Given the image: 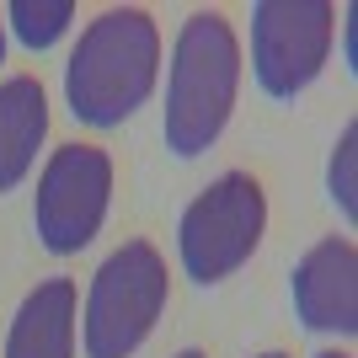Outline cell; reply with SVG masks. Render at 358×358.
<instances>
[{
  "label": "cell",
  "mask_w": 358,
  "mask_h": 358,
  "mask_svg": "<svg viewBox=\"0 0 358 358\" xmlns=\"http://www.w3.org/2000/svg\"><path fill=\"white\" fill-rule=\"evenodd\" d=\"M161 27L145 6H113L80 32L64 64V107L86 129H123L155 96Z\"/></svg>",
  "instance_id": "cell-1"
},
{
  "label": "cell",
  "mask_w": 358,
  "mask_h": 358,
  "mask_svg": "<svg viewBox=\"0 0 358 358\" xmlns=\"http://www.w3.org/2000/svg\"><path fill=\"white\" fill-rule=\"evenodd\" d=\"M241 91V43L224 11H193L182 22L171 64H166V113L161 134L177 161H198L230 123Z\"/></svg>",
  "instance_id": "cell-2"
},
{
  "label": "cell",
  "mask_w": 358,
  "mask_h": 358,
  "mask_svg": "<svg viewBox=\"0 0 358 358\" xmlns=\"http://www.w3.org/2000/svg\"><path fill=\"white\" fill-rule=\"evenodd\" d=\"M171 278L166 257L150 241H123L102 268L91 273L86 310H80V353L86 358H134L155 321L166 315Z\"/></svg>",
  "instance_id": "cell-3"
},
{
  "label": "cell",
  "mask_w": 358,
  "mask_h": 358,
  "mask_svg": "<svg viewBox=\"0 0 358 358\" xmlns=\"http://www.w3.org/2000/svg\"><path fill=\"white\" fill-rule=\"evenodd\" d=\"M268 230V193L252 171H224L182 209L177 220V262L198 289L224 284L252 262Z\"/></svg>",
  "instance_id": "cell-4"
},
{
  "label": "cell",
  "mask_w": 358,
  "mask_h": 358,
  "mask_svg": "<svg viewBox=\"0 0 358 358\" xmlns=\"http://www.w3.org/2000/svg\"><path fill=\"white\" fill-rule=\"evenodd\" d=\"M113 209V155L102 145H59L48 155L38 198H32V230L48 257H75L102 236Z\"/></svg>",
  "instance_id": "cell-5"
},
{
  "label": "cell",
  "mask_w": 358,
  "mask_h": 358,
  "mask_svg": "<svg viewBox=\"0 0 358 358\" xmlns=\"http://www.w3.org/2000/svg\"><path fill=\"white\" fill-rule=\"evenodd\" d=\"M337 11L327 0H257L252 6V75L262 96L294 102L327 70Z\"/></svg>",
  "instance_id": "cell-6"
},
{
  "label": "cell",
  "mask_w": 358,
  "mask_h": 358,
  "mask_svg": "<svg viewBox=\"0 0 358 358\" xmlns=\"http://www.w3.org/2000/svg\"><path fill=\"white\" fill-rule=\"evenodd\" d=\"M289 299L305 331L353 337L358 331V252L348 236H327L294 262Z\"/></svg>",
  "instance_id": "cell-7"
},
{
  "label": "cell",
  "mask_w": 358,
  "mask_h": 358,
  "mask_svg": "<svg viewBox=\"0 0 358 358\" xmlns=\"http://www.w3.org/2000/svg\"><path fill=\"white\" fill-rule=\"evenodd\" d=\"M75 321H80L75 284L43 278L22 299V310L6 331V358H75Z\"/></svg>",
  "instance_id": "cell-8"
},
{
  "label": "cell",
  "mask_w": 358,
  "mask_h": 358,
  "mask_svg": "<svg viewBox=\"0 0 358 358\" xmlns=\"http://www.w3.org/2000/svg\"><path fill=\"white\" fill-rule=\"evenodd\" d=\"M43 139H48V96L38 86V75L0 80V198L27 182Z\"/></svg>",
  "instance_id": "cell-9"
},
{
  "label": "cell",
  "mask_w": 358,
  "mask_h": 358,
  "mask_svg": "<svg viewBox=\"0 0 358 358\" xmlns=\"http://www.w3.org/2000/svg\"><path fill=\"white\" fill-rule=\"evenodd\" d=\"M0 11H6V32H11L27 54H48V48L70 32L75 0H11V6H0Z\"/></svg>",
  "instance_id": "cell-10"
},
{
  "label": "cell",
  "mask_w": 358,
  "mask_h": 358,
  "mask_svg": "<svg viewBox=\"0 0 358 358\" xmlns=\"http://www.w3.org/2000/svg\"><path fill=\"white\" fill-rule=\"evenodd\" d=\"M327 198H331V209L343 214V224L353 230V224H358V123H348L343 139L331 145V161H327Z\"/></svg>",
  "instance_id": "cell-11"
},
{
  "label": "cell",
  "mask_w": 358,
  "mask_h": 358,
  "mask_svg": "<svg viewBox=\"0 0 358 358\" xmlns=\"http://www.w3.org/2000/svg\"><path fill=\"white\" fill-rule=\"evenodd\" d=\"M343 64H348V75H358V11L353 6L343 11Z\"/></svg>",
  "instance_id": "cell-12"
},
{
  "label": "cell",
  "mask_w": 358,
  "mask_h": 358,
  "mask_svg": "<svg viewBox=\"0 0 358 358\" xmlns=\"http://www.w3.org/2000/svg\"><path fill=\"white\" fill-rule=\"evenodd\" d=\"M0 64H6V11H0Z\"/></svg>",
  "instance_id": "cell-13"
},
{
  "label": "cell",
  "mask_w": 358,
  "mask_h": 358,
  "mask_svg": "<svg viewBox=\"0 0 358 358\" xmlns=\"http://www.w3.org/2000/svg\"><path fill=\"white\" fill-rule=\"evenodd\" d=\"M177 358H209V353H198V348H187V353H177Z\"/></svg>",
  "instance_id": "cell-14"
},
{
  "label": "cell",
  "mask_w": 358,
  "mask_h": 358,
  "mask_svg": "<svg viewBox=\"0 0 358 358\" xmlns=\"http://www.w3.org/2000/svg\"><path fill=\"white\" fill-rule=\"evenodd\" d=\"M257 358H289V353H278V348H273V353H257Z\"/></svg>",
  "instance_id": "cell-15"
},
{
  "label": "cell",
  "mask_w": 358,
  "mask_h": 358,
  "mask_svg": "<svg viewBox=\"0 0 358 358\" xmlns=\"http://www.w3.org/2000/svg\"><path fill=\"white\" fill-rule=\"evenodd\" d=\"M315 358H348V353H315Z\"/></svg>",
  "instance_id": "cell-16"
}]
</instances>
